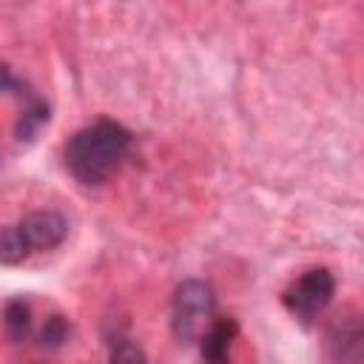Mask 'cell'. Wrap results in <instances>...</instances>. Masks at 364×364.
I'll list each match as a JSON object with an SVG mask.
<instances>
[{
  "label": "cell",
  "instance_id": "obj_1",
  "mask_svg": "<svg viewBox=\"0 0 364 364\" xmlns=\"http://www.w3.org/2000/svg\"><path fill=\"white\" fill-rule=\"evenodd\" d=\"M131 131L114 119H94L74 131L63 148V162L80 185H102L125 159Z\"/></svg>",
  "mask_w": 364,
  "mask_h": 364
},
{
  "label": "cell",
  "instance_id": "obj_2",
  "mask_svg": "<svg viewBox=\"0 0 364 364\" xmlns=\"http://www.w3.org/2000/svg\"><path fill=\"white\" fill-rule=\"evenodd\" d=\"M216 293L205 279H185L171 299V333L182 344H193L210 327Z\"/></svg>",
  "mask_w": 364,
  "mask_h": 364
},
{
  "label": "cell",
  "instance_id": "obj_3",
  "mask_svg": "<svg viewBox=\"0 0 364 364\" xmlns=\"http://www.w3.org/2000/svg\"><path fill=\"white\" fill-rule=\"evenodd\" d=\"M333 296H336V276L327 267H313L282 290V304L301 324H313L330 307Z\"/></svg>",
  "mask_w": 364,
  "mask_h": 364
},
{
  "label": "cell",
  "instance_id": "obj_4",
  "mask_svg": "<svg viewBox=\"0 0 364 364\" xmlns=\"http://www.w3.org/2000/svg\"><path fill=\"white\" fill-rule=\"evenodd\" d=\"M324 353L333 364L364 361V324L355 310H344L330 321L324 333Z\"/></svg>",
  "mask_w": 364,
  "mask_h": 364
},
{
  "label": "cell",
  "instance_id": "obj_5",
  "mask_svg": "<svg viewBox=\"0 0 364 364\" xmlns=\"http://www.w3.org/2000/svg\"><path fill=\"white\" fill-rule=\"evenodd\" d=\"M23 245L28 247V253H46V250H54L65 242L68 236V222L60 210H31L26 213L20 222H14Z\"/></svg>",
  "mask_w": 364,
  "mask_h": 364
},
{
  "label": "cell",
  "instance_id": "obj_6",
  "mask_svg": "<svg viewBox=\"0 0 364 364\" xmlns=\"http://www.w3.org/2000/svg\"><path fill=\"white\" fill-rule=\"evenodd\" d=\"M14 94L20 97V114L14 122V136H17V142H34L37 134L51 119V108L28 82H20V88Z\"/></svg>",
  "mask_w": 364,
  "mask_h": 364
},
{
  "label": "cell",
  "instance_id": "obj_7",
  "mask_svg": "<svg viewBox=\"0 0 364 364\" xmlns=\"http://www.w3.org/2000/svg\"><path fill=\"white\" fill-rule=\"evenodd\" d=\"M239 336V321L230 316L213 318L210 327L199 338V355L202 364H230V350Z\"/></svg>",
  "mask_w": 364,
  "mask_h": 364
},
{
  "label": "cell",
  "instance_id": "obj_8",
  "mask_svg": "<svg viewBox=\"0 0 364 364\" xmlns=\"http://www.w3.org/2000/svg\"><path fill=\"white\" fill-rule=\"evenodd\" d=\"M3 327H6V336L14 344H23L31 336V304H28V299L17 296V299L6 301V307H3Z\"/></svg>",
  "mask_w": 364,
  "mask_h": 364
},
{
  "label": "cell",
  "instance_id": "obj_9",
  "mask_svg": "<svg viewBox=\"0 0 364 364\" xmlns=\"http://www.w3.org/2000/svg\"><path fill=\"white\" fill-rule=\"evenodd\" d=\"M28 256H31V253H28V247L23 245L17 228H14V225H0V264L14 267V264H23Z\"/></svg>",
  "mask_w": 364,
  "mask_h": 364
},
{
  "label": "cell",
  "instance_id": "obj_10",
  "mask_svg": "<svg viewBox=\"0 0 364 364\" xmlns=\"http://www.w3.org/2000/svg\"><path fill=\"white\" fill-rule=\"evenodd\" d=\"M68 333H71L68 318H65L63 313H51V316L43 321L37 338H40V347H46V350H60V347L68 341Z\"/></svg>",
  "mask_w": 364,
  "mask_h": 364
},
{
  "label": "cell",
  "instance_id": "obj_11",
  "mask_svg": "<svg viewBox=\"0 0 364 364\" xmlns=\"http://www.w3.org/2000/svg\"><path fill=\"white\" fill-rule=\"evenodd\" d=\"M108 364H148V355L134 338L117 336L108 344Z\"/></svg>",
  "mask_w": 364,
  "mask_h": 364
},
{
  "label": "cell",
  "instance_id": "obj_12",
  "mask_svg": "<svg viewBox=\"0 0 364 364\" xmlns=\"http://www.w3.org/2000/svg\"><path fill=\"white\" fill-rule=\"evenodd\" d=\"M20 82H23V80H20L6 63H0V91H3V94H14V91L20 88Z\"/></svg>",
  "mask_w": 364,
  "mask_h": 364
}]
</instances>
